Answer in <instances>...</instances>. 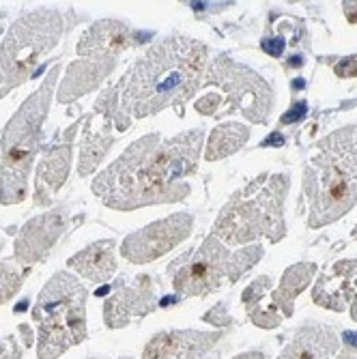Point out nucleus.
<instances>
[{"label": "nucleus", "mask_w": 357, "mask_h": 359, "mask_svg": "<svg viewBox=\"0 0 357 359\" xmlns=\"http://www.w3.org/2000/svg\"><path fill=\"white\" fill-rule=\"evenodd\" d=\"M340 351L336 327L325 323H304L278 359H334Z\"/></svg>", "instance_id": "dca6fc26"}, {"label": "nucleus", "mask_w": 357, "mask_h": 359, "mask_svg": "<svg viewBox=\"0 0 357 359\" xmlns=\"http://www.w3.org/2000/svg\"><path fill=\"white\" fill-rule=\"evenodd\" d=\"M263 245H248L231 252L217 237L209 235L203 245L175 258L166 273L177 295L207 297L226 284H235L263 258Z\"/></svg>", "instance_id": "0eeeda50"}, {"label": "nucleus", "mask_w": 357, "mask_h": 359, "mask_svg": "<svg viewBox=\"0 0 357 359\" xmlns=\"http://www.w3.org/2000/svg\"><path fill=\"white\" fill-rule=\"evenodd\" d=\"M349 312H351V318L357 320V280L351 282V302H349Z\"/></svg>", "instance_id": "c85d7f7f"}, {"label": "nucleus", "mask_w": 357, "mask_h": 359, "mask_svg": "<svg viewBox=\"0 0 357 359\" xmlns=\"http://www.w3.org/2000/svg\"><path fill=\"white\" fill-rule=\"evenodd\" d=\"M334 74L338 78H355L357 76V54L344 56L342 60H338L334 65Z\"/></svg>", "instance_id": "a878e982"}, {"label": "nucleus", "mask_w": 357, "mask_h": 359, "mask_svg": "<svg viewBox=\"0 0 357 359\" xmlns=\"http://www.w3.org/2000/svg\"><path fill=\"white\" fill-rule=\"evenodd\" d=\"M114 245L116 243L112 239L90 243L88 248H84L67 260V267L90 282H110V278L116 271Z\"/></svg>", "instance_id": "a211bd4d"}, {"label": "nucleus", "mask_w": 357, "mask_h": 359, "mask_svg": "<svg viewBox=\"0 0 357 359\" xmlns=\"http://www.w3.org/2000/svg\"><path fill=\"white\" fill-rule=\"evenodd\" d=\"M82 118H78L74 125H69L65 132L46 147L39 166H37V181H35V203L41 207H50L54 196L67 181L69 168H72V153H74V136Z\"/></svg>", "instance_id": "4468645a"}, {"label": "nucleus", "mask_w": 357, "mask_h": 359, "mask_svg": "<svg viewBox=\"0 0 357 359\" xmlns=\"http://www.w3.org/2000/svg\"><path fill=\"white\" fill-rule=\"evenodd\" d=\"M316 273L314 263H297L293 267H288L282 276V282L278 290H274L271 295V306L282 312V316H293L295 314V299L299 297V292L310 284V280Z\"/></svg>", "instance_id": "aec40b11"}, {"label": "nucleus", "mask_w": 357, "mask_h": 359, "mask_svg": "<svg viewBox=\"0 0 357 359\" xmlns=\"http://www.w3.org/2000/svg\"><path fill=\"white\" fill-rule=\"evenodd\" d=\"M65 30L58 9L28 11L9 28L0 46V100L35 76L41 58L52 52Z\"/></svg>", "instance_id": "6e6552de"}, {"label": "nucleus", "mask_w": 357, "mask_h": 359, "mask_svg": "<svg viewBox=\"0 0 357 359\" xmlns=\"http://www.w3.org/2000/svg\"><path fill=\"white\" fill-rule=\"evenodd\" d=\"M233 359H267V355L263 351H248V353H241Z\"/></svg>", "instance_id": "7c9ffc66"}, {"label": "nucleus", "mask_w": 357, "mask_h": 359, "mask_svg": "<svg viewBox=\"0 0 357 359\" xmlns=\"http://www.w3.org/2000/svg\"><path fill=\"white\" fill-rule=\"evenodd\" d=\"M302 86H304V82H302V80H295V82H293V88H302Z\"/></svg>", "instance_id": "f704fd0d"}, {"label": "nucleus", "mask_w": 357, "mask_h": 359, "mask_svg": "<svg viewBox=\"0 0 357 359\" xmlns=\"http://www.w3.org/2000/svg\"><path fill=\"white\" fill-rule=\"evenodd\" d=\"M60 62L48 74L41 86L18 108L3 132V161H0V203L20 205L26 198L28 175L41 144L43 123L50 110Z\"/></svg>", "instance_id": "39448f33"}, {"label": "nucleus", "mask_w": 357, "mask_h": 359, "mask_svg": "<svg viewBox=\"0 0 357 359\" xmlns=\"http://www.w3.org/2000/svg\"><path fill=\"white\" fill-rule=\"evenodd\" d=\"M269 288H271V278H267V276L256 278L243 290V297H241L252 323L258 325V327H263V330H274L282 323V314H269V312L263 310V297H265V292Z\"/></svg>", "instance_id": "4be33fe9"}, {"label": "nucleus", "mask_w": 357, "mask_h": 359, "mask_svg": "<svg viewBox=\"0 0 357 359\" xmlns=\"http://www.w3.org/2000/svg\"><path fill=\"white\" fill-rule=\"evenodd\" d=\"M203 84L226 90V100L222 104L226 110L222 114L241 112L254 125L267 123L274 108L271 86L245 65L235 62L229 56H217L209 62Z\"/></svg>", "instance_id": "1a4fd4ad"}, {"label": "nucleus", "mask_w": 357, "mask_h": 359, "mask_svg": "<svg viewBox=\"0 0 357 359\" xmlns=\"http://www.w3.org/2000/svg\"><path fill=\"white\" fill-rule=\"evenodd\" d=\"M306 114H308V104H306V102H295L293 106H290V110H288L286 114H282L280 123H282V125H293V123L304 121Z\"/></svg>", "instance_id": "bb28decb"}, {"label": "nucleus", "mask_w": 357, "mask_h": 359, "mask_svg": "<svg viewBox=\"0 0 357 359\" xmlns=\"http://www.w3.org/2000/svg\"><path fill=\"white\" fill-rule=\"evenodd\" d=\"M125 278L116 284V292L104 304V320L110 330H123L136 318L149 316L157 306V280L153 276H136L132 284H125Z\"/></svg>", "instance_id": "9b49d317"}, {"label": "nucleus", "mask_w": 357, "mask_h": 359, "mask_svg": "<svg viewBox=\"0 0 357 359\" xmlns=\"http://www.w3.org/2000/svg\"><path fill=\"white\" fill-rule=\"evenodd\" d=\"M90 359H100V357H90ZM121 359H134V357H121Z\"/></svg>", "instance_id": "e433bc0d"}, {"label": "nucleus", "mask_w": 357, "mask_h": 359, "mask_svg": "<svg viewBox=\"0 0 357 359\" xmlns=\"http://www.w3.org/2000/svg\"><path fill=\"white\" fill-rule=\"evenodd\" d=\"M280 144H284V136H280V134H271L267 140L261 142V147H280Z\"/></svg>", "instance_id": "2f4dec72"}, {"label": "nucleus", "mask_w": 357, "mask_h": 359, "mask_svg": "<svg viewBox=\"0 0 357 359\" xmlns=\"http://www.w3.org/2000/svg\"><path fill=\"white\" fill-rule=\"evenodd\" d=\"M336 359H357V355H355V353H351V351H344V353H340Z\"/></svg>", "instance_id": "72a5a7b5"}, {"label": "nucleus", "mask_w": 357, "mask_h": 359, "mask_svg": "<svg viewBox=\"0 0 357 359\" xmlns=\"http://www.w3.org/2000/svg\"><path fill=\"white\" fill-rule=\"evenodd\" d=\"M209 50L203 41L170 35L153 43L123 78L121 112L127 118H144L164 108L183 106L203 84Z\"/></svg>", "instance_id": "f03ea898"}, {"label": "nucleus", "mask_w": 357, "mask_h": 359, "mask_svg": "<svg viewBox=\"0 0 357 359\" xmlns=\"http://www.w3.org/2000/svg\"><path fill=\"white\" fill-rule=\"evenodd\" d=\"M284 39L282 37H265L263 41H261V48L269 54V56H274V58H280L282 56V52H284Z\"/></svg>", "instance_id": "cd10ccee"}, {"label": "nucleus", "mask_w": 357, "mask_h": 359, "mask_svg": "<svg viewBox=\"0 0 357 359\" xmlns=\"http://www.w3.org/2000/svg\"><path fill=\"white\" fill-rule=\"evenodd\" d=\"M86 286L67 271L54 273L43 286L32 308V320L39 332V359H56L86 340Z\"/></svg>", "instance_id": "423d86ee"}, {"label": "nucleus", "mask_w": 357, "mask_h": 359, "mask_svg": "<svg viewBox=\"0 0 357 359\" xmlns=\"http://www.w3.org/2000/svg\"><path fill=\"white\" fill-rule=\"evenodd\" d=\"M248 140H250V127H245L241 123H222L209 136V142L205 149V159L217 161V159L229 157V155L237 153Z\"/></svg>", "instance_id": "412c9836"}, {"label": "nucleus", "mask_w": 357, "mask_h": 359, "mask_svg": "<svg viewBox=\"0 0 357 359\" xmlns=\"http://www.w3.org/2000/svg\"><path fill=\"white\" fill-rule=\"evenodd\" d=\"M24 351L26 348L18 342L15 336H7L0 340V359H22Z\"/></svg>", "instance_id": "393cba45"}, {"label": "nucleus", "mask_w": 357, "mask_h": 359, "mask_svg": "<svg viewBox=\"0 0 357 359\" xmlns=\"http://www.w3.org/2000/svg\"><path fill=\"white\" fill-rule=\"evenodd\" d=\"M116 67V60L108 58V60H90V58H82L76 60L67 67V74H65L60 88H58V102L60 104H69L76 102L80 97H84L86 93H90L93 88L100 86Z\"/></svg>", "instance_id": "f3484780"}, {"label": "nucleus", "mask_w": 357, "mask_h": 359, "mask_svg": "<svg viewBox=\"0 0 357 359\" xmlns=\"http://www.w3.org/2000/svg\"><path fill=\"white\" fill-rule=\"evenodd\" d=\"M151 32L134 30L121 20H100L95 22L78 43V56L90 60H119V54L147 43Z\"/></svg>", "instance_id": "ddd939ff"}, {"label": "nucleus", "mask_w": 357, "mask_h": 359, "mask_svg": "<svg viewBox=\"0 0 357 359\" xmlns=\"http://www.w3.org/2000/svg\"><path fill=\"white\" fill-rule=\"evenodd\" d=\"M288 187L286 172L258 175L224 205L213 224V237L229 245H245L261 237L278 243L286 235L284 201Z\"/></svg>", "instance_id": "20e7f679"}, {"label": "nucleus", "mask_w": 357, "mask_h": 359, "mask_svg": "<svg viewBox=\"0 0 357 359\" xmlns=\"http://www.w3.org/2000/svg\"><path fill=\"white\" fill-rule=\"evenodd\" d=\"M344 342H346L353 351H357V332H344Z\"/></svg>", "instance_id": "473e14b6"}, {"label": "nucleus", "mask_w": 357, "mask_h": 359, "mask_svg": "<svg viewBox=\"0 0 357 359\" xmlns=\"http://www.w3.org/2000/svg\"><path fill=\"white\" fill-rule=\"evenodd\" d=\"M104 116V114H100ZM106 121L93 129L90 125L84 127V136H82V144H80V164H78V175L86 177L90 175L97 166L102 164V159L108 155V151L114 144V136H112V121L108 116H104Z\"/></svg>", "instance_id": "6ab92c4d"}, {"label": "nucleus", "mask_w": 357, "mask_h": 359, "mask_svg": "<svg viewBox=\"0 0 357 359\" xmlns=\"http://www.w3.org/2000/svg\"><path fill=\"white\" fill-rule=\"evenodd\" d=\"M203 142V129H189L173 138L142 136L95 177L93 194L116 211L181 203L191 194L185 177L198 168Z\"/></svg>", "instance_id": "f257e3e1"}, {"label": "nucleus", "mask_w": 357, "mask_h": 359, "mask_svg": "<svg viewBox=\"0 0 357 359\" xmlns=\"http://www.w3.org/2000/svg\"><path fill=\"white\" fill-rule=\"evenodd\" d=\"M0 252H3V241H0ZM24 276L26 273L13 263H0V306L7 304L22 288Z\"/></svg>", "instance_id": "5701e85b"}, {"label": "nucleus", "mask_w": 357, "mask_h": 359, "mask_svg": "<svg viewBox=\"0 0 357 359\" xmlns=\"http://www.w3.org/2000/svg\"><path fill=\"white\" fill-rule=\"evenodd\" d=\"M194 228V217L189 213H175L164 219H157L144 228H140L138 233L127 235L121 254L125 260L134 265H144L153 263V260L161 258L175 250L179 243H183Z\"/></svg>", "instance_id": "9d476101"}, {"label": "nucleus", "mask_w": 357, "mask_h": 359, "mask_svg": "<svg viewBox=\"0 0 357 359\" xmlns=\"http://www.w3.org/2000/svg\"><path fill=\"white\" fill-rule=\"evenodd\" d=\"M222 104H224L222 95L207 93L205 97H201V100L196 102V112H201L205 116H213V114H217V108H222Z\"/></svg>", "instance_id": "b1692460"}, {"label": "nucleus", "mask_w": 357, "mask_h": 359, "mask_svg": "<svg viewBox=\"0 0 357 359\" xmlns=\"http://www.w3.org/2000/svg\"><path fill=\"white\" fill-rule=\"evenodd\" d=\"M67 219H69L67 205H60L35 219H30L15 239V248H13L15 263L35 265L39 260H43L50 254V250L56 245L60 235L65 233Z\"/></svg>", "instance_id": "f8f14e48"}, {"label": "nucleus", "mask_w": 357, "mask_h": 359, "mask_svg": "<svg viewBox=\"0 0 357 359\" xmlns=\"http://www.w3.org/2000/svg\"><path fill=\"white\" fill-rule=\"evenodd\" d=\"M351 237H353V239H357V226H355V231L351 233Z\"/></svg>", "instance_id": "c9c22d12"}, {"label": "nucleus", "mask_w": 357, "mask_h": 359, "mask_svg": "<svg viewBox=\"0 0 357 359\" xmlns=\"http://www.w3.org/2000/svg\"><path fill=\"white\" fill-rule=\"evenodd\" d=\"M308 226L323 228L357 205V125H346L318 142L304 168Z\"/></svg>", "instance_id": "7ed1b4c3"}, {"label": "nucleus", "mask_w": 357, "mask_h": 359, "mask_svg": "<svg viewBox=\"0 0 357 359\" xmlns=\"http://www.w3.org/2000/svg\"><path fill=\"white\" fill-rule=\"evenodd\" d=\"M222 338V332H196V330H170L155 334L144 351L142 359H203Z\"/></svg>", "instance_id": "2eb2a0df"}, {"label": "nucleus", "mask_w": 357, "mask_h": 359, "mask_svg": "<svg viewBox=\"0 0 357 359\" xmlns=\"http://www.w3.org/2000/svg\"><path fill=\"white\" fill-rule=\"evenodd\" d=\"M342 9H344L346 20L357 24V3H342Z\"/></svg>", "instance_id": "c756f323"}]
</instances>
